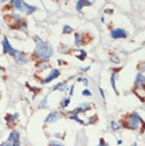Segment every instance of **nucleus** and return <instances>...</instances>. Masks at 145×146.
<instances>
[{"label":"nucleus","mask_w":145,"mask_h":146,"mask_svg":"<svg viewBox=\"0 0 145 146\" xmlns=\"http://www.w3.org/2000/svg\"><path fill=\"white\" fill-rule=\"evenodd\" d=\"M34 41H35V49H34L31 58L38 60L39 62H47L53 56V54H54L53 45L48 41L41 40L38 36H34Z\"/></svg>","instance_id":"nucleus-1"},{"label":"nucleus","mask_w":145,"mask_h":146,"mask_svg":"<svg viewBox=\"0 0 145 146\" xmlns=\"http://www.w3.org/2000/svg\"><path fill=\"white\" fill-rule=\"evenodd\" d=\"M121 125H123V127L129 129V130H138V129H140V132H144V129H145V122L143 121L141 116L135 111L125 116L124 122Z\"/></svg>","instance_id":"nucleus-2"},{"label":"nucleus","mask_w":145,"mask_h":146,"mask_svg":"<svg viewBox=\"0 0 145 146\" xmlns=\"http://www.w3.org/2000/svg\"><path fill=\"white\" fill-rule=\"evenodd\" d=\"M1 46H3V52L6 55H10L11 58H14L15 54H16V49L13 48V45L9 42L8 40V38H3V40H1Z\"/></svg>","instance_id":"nucleus-3"},{"label":"nucleus","mask_w":145,"mask_h":146,"mask_svg":"<svg viewBox=\"0 0 145 146\" xmlns=\"http://www.w3.org/2000/svg\"><path fill=\"white\" fill-rule=\"evenodd\" d=\"M134 88L136 90H141L145 91V75L143 72H138L136 76H135V81H134Z\"/></svg>","instance_id":"nucleus-4"},{"label":"nucleus","mask_w":145,"mask_h":146,"mask_svg":"<svg viewBox=\"0 0 145 146\" xmlns=\"http://www.w3.org/2000/svg\"><path fill=\"white\" fill-rule=\"evenodd\" d=\"M10 5L14 9H16L19 13H23V14H26V10H28V3L23 1V0H13L10 1Z\"/></svg>","instance_id":"nucleus-5"},{"label":"nucleus","mask_w":145,"mask_h":146,"mask_svg":"<svg viewBox=\"0 0 145 146\" xmlns=\"http://www.w3.org/2000/svg\"><path fill=\"white\" fill-rule=\"evenodd\" d=\"M14 61L16 62L18 65H25V64H28L29 61H30V58H29L28 55L25 54V52H23V51H16V54L14 58Z\"/></svg>","instance_id":"nucleus-6"},{"label":"nucleus","mask_w":145,"mask_h":146,"mask_svg":"<svg viewBox=\"0 0 145 146\" xmlns=\"http://www.w3.org/2000/svg\"><path fill=\"white\" fill-rule=\"evenodd\" d=\"M110 38L111 39H125L128 38V33L121 28H115V29H111L110 30Z\"/></svg>","instance_id":"nucleus-7"},{"label":"nucleus","mask_w":145,"mask_h":146,"mask_svg":"<svg viewBox=\"0 0 145 146\" xmlns=\"http://www.w3.org/2000/svg\"><path fill=\"white\" fill-rule=\"evenodd\" d=\"M59 76H60V71L58 70V69H51V71H50V74H49L47 78H44L43 80H40V82L43 85H45V84H49V82H51L53 80H55V79H58Z\"/></svg>","instance_id":"nucleus-8"},{"label":"nucleus","mask_w":145,"mask_h":146,"mask_svg":"<svg viewBox=\"0 0 145 146\" xmlns=\"http://www.w3.org/2000/svg\"><path fill=\"white\" fill-rule=\"evenodd\" d=\"M120 70H121V68H115L113 70V72H111V76H110V84H111V86H113V90L116 95H119V91H118V89H116L115 81H116V76H118V74H119Z\"/></svg>","instance_id":"nucleus-9"},{"label":"nucleus","mask_w":145,"mask_h":146,"mask_svg":"<svg viewBox=\"0 0 145 146\" xmlns=\"http://www.w3.org/2000/svg\"><path fill=\"white\" fill-rule=\"evenodd\" d=\"M59 119H61V115L58 111H51L47 117H45V124H54L57 122Z\"/></svg>","instance_id":"nucleus-10"},{"label":"nucleus","mask_w":145,"mask_h":146,"mask_svg":"<svg viewBox=\"0 0 145 146\" xmlns=\"http://www.w3.org/2000/svg\"><path fill=\"white\" fill-rule=\"evenodd\" d=\"M19 120V114L18 112H15L14 115L11 114H8L5 116V121H6V125L9 126V127H14V125L16 124V121Z\"/></svg>","instance_id":"nucleus-11"},{"label":"nucleus","mask_w":145,"mask_h":146,"mask_svg":"<svg viewBox=\"0 0 145 146\" xmlns=\"http://www.w3.org/2000/svg\"><path fill=\"white\" fill-rule=\"evenodd\" d=\"M16 141H20V132H19V130H13L10 132V135H9L6 142L8 144H14Z\"/></svg>","instance_id":"nucleus-12"},{"label":"nucleus","mask_w":145,"mask_h":146,"mask_svg":"<svg viewBox=\"0 0 145 146\" xmlns=\"http://www.w3.org/2000/svg\"><path fill=\"white\" fill-rule=\"evenodd\" d=\"M74 45L76 48H81L83 46V34L81 33H75L74 34Z\"/></svg>","instance_id":"nucleus-13"},{"label":"nucleus","mask_w":145,"mask_h":146,"mask_svg":"<svg viewBox=\"0 0 145 146\" xmlns=\"http://www.w3.org/2000/svg\"><path fill=\"white\" fill-rule=\"evenodd\" d=\"M67 84H68V81L58 82L57 85H54L51 88V91H65L67 90Z\"/></svg>","instance_id":"nucleus-14"},{"label":"nucleus","mask_w":145,"mask_h":146,"mask_svg":"<svg viewBox=\"0 0 145 146\" xmlns=\"http://www.w3.org/2000/svg\"><path fill=\"white\" fill-rule=\"evenodd\" d=\"M68 117L70 119V120L72 121H75V122H78V124H80V125H86V122H85L84 120H81L80 117H79V115H75V114H71V112H69L68 111Z\"/></svg>","instance_id":"nucleus-15"},{"label":"nucleus","mask_w":145,"mask_h":146,"mask_svg":"<svg viewBox=\"0 0 145 146\" xmlns=\"http://www.w3.org/2000/svg\"><path fill=\"white\" fill-rule=\"evenodd\" d=\"M75 56H76V59H79V60L84 61L86 59V51L84 49H76L75 50Z\"/></svg>","instance_id":"nucleus-16"},{"label":"nucleus","mask_w":145,"mask_h":146,"mask_svg":"<svg viewBox=\"0 0 145 146\" xmlns=\"http://www.w3.org/2000/svg\"><path fill=\"white\" fill-rule=\"evenodd\" d=\"M110 127L113 131H119L121 127H123V125H121V122L119 121H115V120H111L110 121Z\"/></svg>","instance_id":"nucleus-17"},{"label":"nucleus","mask_w":145,"mask_h":146,"mask_svg":"<svg viewBox=\"0 0 145 146\" xmlns=\"http://www.w3.org/2000/svg\"><path fill=\"white\" fill-rule=\"evenodd\" d=\"M50 68V65H49V62H38L36 64V70L38 71H44V70H47V69Z\"/></svg>","instance_id":"nucleus-18"},{"label":"nucleus","mask_w":145,"mask_h":146,"mask_svg":"<svg viewBox=\"0 0 145 146\" xmlns=\"http://www.w3.org/2000/svg\"><path fill=\"white\" fill-rule=\"evenodd\" d=\"M79 108L81 109V111H83V112H86L89 110H91V108H93V106H91L90 102H83V104L79 105Z\"/></svg>","instance_id":"nucleus-19"},{"label":"nucleus","mask_w":145,"mask_h":146,"mask_svg":"<svg viewBox=\"0 0 145 146\" xmlns=\"http://www.w3.org/2000/svg\"><path fill=\"white\" fill-rule=\"evenodd\" d=\"M71 33H72V28H71V26H69V25H64V26H63V34H64V35L71 34Z\"/></svg>","instance_id":"nucleus-20"},{"label":"nucleus","mask_w":145,"mask_h":146,"mask_svg":"<svg viewBox=\"0 0 145 146\" xmlns=\"http://www.w3.org/2000/svg\"><path fill=\"white\" fill-rule=\"evenodd\" d=\"M36 11V6L34 5H28V10H26V15H31L33 13Z\"/></svg>","instance_id":"nucleus-21"},{"label":"nucleus","mask_w":145,"mask_h":146,"mask_svg":"<svg viewBox=\"0 0 145 146\" xmlns=\"http://www.w3.org/2000/svg\"><path fill=\"white\" fill-rule=\"evenodd\" d=\"M69 104H70V98L68 96V98H65L64 100L61 101V108H68Z\"/></svg>","instance_id":"nucleus-22"},{"label":"nucleus","mask_w":145,"mask_h":146,"mask_svg":"<svg viewBox=\"0 0 145 146\" xmlns=\"http://www.w3.org/2000/svg\"><path fill=\"white\" fill-rule=\"evenodd\" d=\"M85 6V1H76V11H81V9H83Z\"/></svg>","instance_id":"nucleus-23"},{"label":"nucleus","mask_w":145,"mask_h":146,"mask_svg":"<svg viewBox=\"0 0 145 146\" xmlns=\"http://www.w3.org/2000/svg\"><path fill=\"white\" fill-rule=\"evenodd\" d=\"M76 80H78V82H83V84H84L85 86H88V84H89L88 79H86V78H84V76H79Z\"/></svg>","instance_id":"nucleus-24"},{"label":"nucleus","mask_w":145,"mask_h":146,"mask_svg":"<svg viewBox=\"0 0 145 146\" xmlns=\"http://www.w3.org/2000/svg\"><path fill=\"white\" fill-rule=\"evenodd\" d=\"M47 101H48L47 98L43 99L41 102H40V105H39V108H40V109H47Z\"/></svg>","instance_id":"nucleus-25"},{"label":"nucleus","mask_w":145,"mask_h":146,"mask_svg":"<svg viewBox=\"0 0 145 146\" xmlns=\"http://www.w3.org/2000/svg\"><path fill=\"white\" fill-rule=\"evenodd\" d=\"M49 146H64L61 144V142H59V141H57V140H53L51 142H50V145Z\"/></svg>","instance_id":"nucleus-26"},{"label":"nucleus","mask_w":145,"mask_h":146,"mask_svg":"<svg viewBox=\"0 0 145 146\" xmlns=\"http://www.w3.org/2000/svg\"><path fill=\"white\" fill-rule=\"evenodd\" d=\"M139 70H140V72H145V61L144 62H141V64L139 65Z\"/></svg>","instance_id":"nucleus-27"},{"label":"nucleus","mask_w":145,"mask_h":146,"mask_svg":"<svg viewBox=\"0 0 145 146\" xmlns=\"http://www.w3.org/2000/svg\"><path fill=\"white\" fill-rule=\"evenodd\" d=\"M89 119H90V120H89V121L86 122V125H88V124H93V122H95V121H96V115L91 116V117H89Z\"/></svg>","instance_id":"nucleus-28"},{"label":"nucleus","mask_w":145,"mask_h":146,"mask_svg":"<svg viewBox=\"0 0 145 146\" xmlns=\"http://www.w3.org/2000/svg\"><path fill=\"white\" fill-rule=\"evenodd\" d=\"M81 94H83V96H91V92L88 90V89H85V90L81 91Z\"/></svg>","instance_id":"nucleus-29"},{"label":"nucleus","mask_w":145,"mask_h":146,"mask_svg":"<svg viewBox=\"0 0 145 146\" xmlns=\"http://www.w3.org/2000/svg\"><path fill=\"white\" fill-rule=\"evenodd\" d=\"M111 61H114V62H116V64H119V62H120V59L118 58V56H113V58H111Z\"/></svg>","instance_id":"nucleus-30"},{"label":"nucleus","mask_w":145,"mask_h":146,"mask_svg":"<svg viewBox=\"0 0 145 146\" xmlns=\"http://www.w3.org/2000/svg\"><path fill=\"white\" fill-rule=\"evenodd\" d=\"M69 89H70V90H69V95H70V96L74 95V85H71Z\"/></svg>","instance_id":"nucleus-31"},{"label":"nucleus","mask_w":145,"mask_h":146,"mask_svg":"<svg viewBox=\"0 0 145 146\" xmlns=\"http://www.w3.org/2000/svg\"><path fill=\"white\" fill-rule=\"evenodd\" d=\"M98 146H106V144H105L104 139H100V141H99V145Z\"/></svg>","instance_id":"nucleus-32"},{"label":"nucleus","mask_w":145,"mask_h":146,"mask_svg":"<svg viewBox=\"0 0 145 146\" xmlns=\"http://www.w3.org/2000/svg\"><path fill=\"white\" fill-rule=\"evenodd\" d=\"M89 69H90V66H85V68H81L80 69V71H83V72H85V71H88Z\"/></svg>","instance_id":"nucleus-33"},{"label":"nucleus","mask_w":145,"mask_h":146,"mask_svg":"<svg viewBox=\"0 0 145 146\" xmlns=\"http://www.w3.org/2000/svg\"><path fill=\"white\" fill-rule=\"evenodd\" d=\"M105 13H106V14H113L114 10H111V9H106V10H105Z\"/></svg>","instance_id":"nucleus-34"},{"label":"nucleus","mask_w":145,"mask_h":146,"mask_svg":"<svg viewBox=\"0 0 145 146\" xmlns=\"http://www.w3.org/2000/svg\"><path fill=\"white\" fill-rule=\"evenodd\" d=\"M99 91H100V95H101V96H103V99H104V96H105V94H104L103 89H100V90H99Z\"/></svg>","instance_id":"nucleus-35"},{"label":"nucleus","mask_w":145,"mask_h":146,"mask_svg":"<svg viewBox=\"0 0 145 146\" xmlns=\"http://www.w3.org/2000/svg\"><path fill=\"white\" fill-rule=\"evenodd\" d=\"M121 144H123V140H120L119 139V140H118V145H121Z\"/></svg>","instance_id":"nucleus-36"},{"label":"nucleus","mask_w":145,"mask_h":146,"mask_svg":"<svg viewBox=\"0 0 145 146\" xmlns=\"http://www.w3.org/2000/svg\"><path fill=\"white\" fill-rule=\"evenodd\" d=\"M58 64H59V65H61V64H64V61H61V60H58Z\"/></svg>","instance_id":"nucleus-37"},{"label":"nucleus","mask_w":145,"mask_h":146,"mask_svg":"<svg viewBox=\"0 0 145 146\" xmlns=\"http://www.w3.org/2000/svg\"><path fill=\"white\" fill-rule=\"evenodd\" d=\"M0 146H6V142H3V144L0 145Z\"/></svg>","instance_id":"nucleus-38"},{"label":"nucleus","mask_w":145,"mask_h":146,"mask_svg":"<svg viewBox=\"0 0 145 146\" xmlns=\"http://www.w3.org/2000/svg\"><path fill=\"white\" fill-rule=\"evenodd\" d=\"M131 146H136V142H134V144H133V145H131Z\"/></svg>","instance_id":"nucleus-39"},{"label":"nucleus","mask_w":145,"mask_h":146,"mask_svg":"<svg viewBox=\"0 0 145 146\" xmlns=\"http://www.w3.org/2000/svg\"><path fill=\"white\" fill-rule=\"evenodd\" d=\"M143 45H144V48H145V42H144V44H143Z\"/></svg>","instance_id":"nucleus-40"},{"label":"nucleus","mask_w":145,"mask_h":146,"mask_svg":"<svg viewBox=\"0 0 145 146\" xmlns=\"http://www.w3.org/2000/svg\"><path fill=\"white\" fill-rule=\"evenodd\" d=\"M106 146H110V145H106Z\"/></svg>","instance_id":"nucleus-41"}]
</instances>
